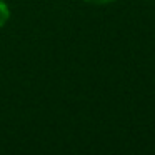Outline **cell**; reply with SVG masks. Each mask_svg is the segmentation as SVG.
Instances as JSON below:
<instances>
[{
    "mask_svg": "<svg viewBox=\"0 0 155 155\" xmlns=\"http://www.w3.org/2000/svg\"><path fill=\"white\" fill-rule=\"evenodd\" d=\"M8 17H10V12H8V7L5 5L4 0H0V27H4L7 24Z\"/></svg>",
    "mask_w": 155,
    "mask_h": 155,
    "instance_id": "6da1fadb",
    "label": "cell"
},
{
    "mask_svg": "<svg viewBox=\"0 0 155 155\" xmlns=\"http://www.w3.org/2000/svg\"><path fill=\"white\" fill-rule=\"evenodd\" d=\"M85 2H88V4H95V5H105V4L114 2V0H85Z\"/></svg>",
    "mask_w": 155,
    "mask_h": 155,
    "instance_id": "7a4b0ae2",
    "label": "cell"
}]
</instances>
